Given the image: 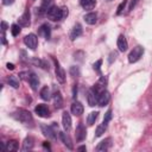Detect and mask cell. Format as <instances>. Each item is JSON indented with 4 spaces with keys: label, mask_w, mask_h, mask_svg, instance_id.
<instances>
[{
    "label": "cell",
    "mask_w": 152,
    "mask_h": 152,
    "mask_svg": "<svg viewBox=\"0 0 152 152\" xmlns=\"http://www.w3.org/2000/svg\"><path fill=\"white\" fill-rule=\"evenodd\" d=\"M6 66H7L8 70H13V69H14V64H13V63H7Z\"/></svg>",
    "instance_id": "41"
},
{
    "label": "cell",
    "mask_w": 152,
    "mask_h": 152,
    "mask_svg": "<svg viewBox=\"0 0 152 152\" xmlns=\"http://www.w3.org/2000/svg\"><path fill=\"white\" fill-rule=\"evenodd\" d=\"M30 17H31L30 11H28V10H26V11H25L20 17H19V19H18L19 25H20V26H24V27L30 26V24H31V21H30Z\"/></svg>",
    "instance_id": "9"
},
{
    "label": "cell",
    "mask_w": 152,
    "mask_h": 152,
    "mask_svg": "<svg viewBox=\"0 0 152 152\" xmlns=\"http://www.w3.org/2000/svg\"><path fill=\"white\" fill-rule=\"evenodd\" d=\"M109 100H110V95H109V93L104 89V90H102V91L99 94L97 104H99L100 107H103V106H106V104L109 102Z\"/></svg>",
    "instance_id": "8"
},
{
    "label": "cell",
    "mask_w": 152,
    "mask_h": 152,
    "mask_svg": "<svg viewBox=\"0 0 152 152\" xmlns=\"http://www.w3.org/2000/svg\"><path fill=\"white\" fill-rule=\"evenodd\" d=\"M39 95H40V97L44 100V101H49L50 99H51V94H50V89L48 88V87H43L42 89H40V93H39Z\"/></svg>",
    "instance_id": "25"
},
{
    "label": "cell",
    "mask_w": 152,
    "mask_h": 152,
    "mask_svg": "<svg viewBox=\"0 0 152 152\" xmlns=\"http://www.w3.org/2000/svg\"><path fill=\"white\" fill-rule=\"evenodd\" d=\"M1 43H2V44H6V37H5V32H2V34H1Z\"/></svg>",
    "instance_id": "42"
},
{
    "label": "cell",
    "mask_w": 152,
    "mask_h": 152,
    "mask_svg": "<svg viewBox=\"0 0 152 152\" xmlns=\"http://www.w3.org/2000/svg\"><path fill=\"white\" fill-rule=\"evenodd\" d=\"M144 53V48L140 46V45H137L135 48H133V50L129 52L128 55V62L129 63H135L140 59V57L142 56Z\"/></svg>",
    "instance_id": "3"
},
{
    "label": "cell",
    "mask_w": 152,
    "mask_h": 152,
    "mask_svg": "<svg viewBox=\"0 0 152 152\" xmlns=\"http://www.w3.org/2000/svg\"><path fill=\"white\" fill-rule=\"evenodd\" d=\"M101 64H102V59L96 61V62L94 63V65H93L94 70H95V71H97V72H100V71H101Z\"/></svg>",
    "instance_id": "33"
},
{
    "label": "cell",
    "mask_w": 152,
    "mask_h": 152,
    "mask_svg": "<svg viewBox=\"0 0 152 152\" xmlns=\"http://www.w3.org/2000/svg\"><path fill=\"white\" fill-rule=\"evenodd\" d=\"M43 146H44L45 148H48V150H50V144H49V142H44V144H43Z\"/></svg>",
    "instance_id": "43"
},
{
    "label": "cell",
    "mask_w": 152,
    "mask_h": 152,
    "mask_svg": "<svg viewBox=\"0 0 152 152\" xmlns=\"http://www.w3.org/2000/svg\"><path fill=\"white\" fill-rule=\"evenodd\" d=\"M81 34H82V26H81V24H75L74 27H72L71 31H70L69 38H70L71 40H75V39L78 38Z\"/></svg>",
    "instance_id": "14"
},
{
    "label": "cell",
    "mask_w": 152,
    "mask_h": 152,
    "mask_svg": "<svg viewBox=\"0 0 152 152\" xmlns=\"http://www.w3.org/2000/svg\"><path fill=\"white\" fill-rule=\"evenodd\" d=\"M34 112L40 118H50V110H49L46 104H43V103L37 104L36 108H34Z\"/></svg>",
    "instance_id": "7"
},
{
    "label": "cell",
    "mask_w": 152,
    "mask_h": 152,
    "mask_svg": "<svg viewBox=\"0 0 152 152\" xmlns=\"http://www.w3.org/2000/svg\"><path fill=\"white\" fill-rule=\"evenodd\" d=\"M110 145H112V138H106L104 140L99 142V145L96 146V151L97 152H106L109 150Z\"/></svg>",
    "instance_id": "11"
},
{
    "label": "cell",
    "mask_w": 152,
    "mask_h": 152,
    "mask_svg": "<svg viewBox=\"0 0 152 152\" xmlns=\"http://www.w3.org/2000/svg\"><path fill=\"white\" fill-rule=\"evenodd\" d=\"M38 34L39 36H43L45 39H49L50 36H51V28L48 24H43L39 28H38Z\"/></svg>",
    "instance_id": "17"
},
{
    "label": "cell",
    "mask_w": 152,
    "mask_h": 152,
    "mask_svg": "<svg viewBox=\"0 0 152 152\" xmlns=\"http://www.w3.org/2000/svg\"><path fill=\"white\" fill-rule=\"evenodd\" d=\"M80 4L84 10H93L96 5V0H80Z\"/></svg>",
    "instance_id": "23"
},
{
    "label": "cell",
    "mask_w": 152,
    "mask_h": 152,
    "mask_svg": "<svg viewBox=\"0 0 152 152\" xmlns=\"http://www.w3.org/2000/svg\"><path fill=\"white\" fill-rule=\"evenodd\" d=\"M53 6L52 5V0H43L42 1V6L39 8V13H43V12H48V10Z\"/></svg>",
    "instance_id": "27"
},
{
    "label": "cell",
    "mask_w": 152,
    "mask_h": 152,
    "mask_svg": "<svg viewBox=\"0 0 152 152\" xmlns=\"http://www.w3.org/2000/svg\"><path fill=\"white\" fill-rule=\"evenodd\" d=\"M70 109H71V113H72L74 115H76V116L82 115V114H83V110H84L83 104H82L80 101H75V102H72Z\"/></svg>",
    "instance_id": "13"
},
{
    "label": "cell",
    "mask_w": 152,
    "mask_h": 152,
    "mask_svg": "<svg viewBox=\"0 0 152 152\" xmlns=\"http://www.w3.org/2000/svg\"><path fill=\"white\" fill-rule=\"evenodd\" d=\"M69 74H70L72 77H78V76H81V69H80V66H77V65L70 66Z\"/></svg>",
    "instance_id": "29"
},
{
    "label": "cell",
    "mask_w": 152,
    "mask_h": 152,
    "mask_svg": "<svg viewBox=\"0 0 152 152\" xmlns=\"http://www.w3.org/2000/svg\"><path fill=\"white\" fill-rule=\"evenodd\" d=\"M76 94H77V86L74 84V88H72V99H76Z\"/></svg>",
    "instance_id": "38"
},
{
    "label": "cell",
    "mask_w": 152,
    "mask_h": 152,
    "mask_svg": "<svg viewBox=\"0 0 152 152\" xmlns=\"http://www.w3.org/2000/svg\"><path fill=\"white\" fill-rule=\"evenodd\" d=\"M116 57H118V52H116V51H112V52L109 53L108 62H109V63H113V62L116 59Z\"/></svg>",
    "instance_id": "35"
},
{
    "label": "cell",
    "mask_w": 152,
    "mask_h": 152,
    "mask_svg": "<svg viewBox=\"0 0 152 152\" xmlns=\"http://www.w3.org/2000/svg\"><path fill=\"white\" fill-rule=\"evenodd\" d=\"M126 4H127V0H124L119 6H118V10H116V14H121L122 13V11H124V8H125V6H126Z\"/></svg>",
    "instance_id": "34"
},
{
    "label": "cell",
    "mask_w": 152,
    "mask_h": 152,
    "mask_svg": "<svg viewBox=\"0 0 152 152\" xmlns=\"http://www.w3.org/2000/svg\"><path fill=\"white\" fill-rule=\"evenodd\" d=\"M139 0H132L131 1V5H129V8H128V11H132L134 7H135V5H137V2H138Z\"/></svg>",
    "instance_id": "37"
},
{
    "label": "cell",
    "mask_w": 152,
    "mask_h": 152,
    "mask_svg": "<svg viewBox=\"0 0 152 152\" xmlns=\"http://www.w3.org/2000/svg\"><path fill=\"white\" fill-rule=\"evenodd\" d=\"M6 30H7V24H6V21H1V31L5 32Z\"/></svg>",
    "instance_id": "39"
},
{
    "label": "cell",
    "mask_w": 152,
    "mask_h": 152,
    "mask_svg": "<svg viewBox=\"0 0 152 152\" xmlns=\"http://www.w3.org/2000/svg\"><path fill=\"white\" fill-rule=\"evenodd\" d=\"M68 14H69V11H68L66 7L59 8V7H57V6H51V7L48 10V12H46L48 18H49L50 20H52V21L62 20L63 18L68 17Z\"/></svg>",
    "instance_id": "1"
},
{
    "label": "cell",
    "mask_w": 152,
    "mask_h": 152,
    "mask_svg": "<svg viewBox=\"0 0 152 152\" xmlns=\"http://www.w3.org/2000/svg\"><path fill=\"white\" fill-rule=\"evenodd\" d=\"M12 116H13L15 120H18L19 122L24 124V125H27V126L30 125V126H32V124H33V118H32L31 113H30L28 110H26V109H23V108L17 109L14 113H12Z\"/></svg>",
    "instance_id": "2"
},
{
    "label": "cell",
    "mask_w": 152,
    "mask_h": 152,
    "mask_svg": "<svg viewBox=\"0 0 152 152\" xmlns=\"http://www.w3.org/2000/svg\"><path fill=\"white\" fill-rule=\"evenodd\" d=\"M116 45H118V49H119V51H121V52H125V51L128 49V43H127V40H126V37H125L124 34H120V36L118 37V42H116Z\"/></svg>",
    "instance_id": "15"
},
{
    "label": "cell",
    "mask_w": 152,
    "mask_h": 152,
    "mask_svg": "<svg viewBox=\"0 0 152 152\" xmlns=\"http://www.w3.org/2000/svg\"><path fill=\"white\" fill-rule=\"evenodd\" d=\"M11 33L13 37H17L20 33V25L19 24H13L11 26Z\"/></svg>",
    "instance_id": "31"
},
{
    "label": "cell",
    "mask_w": 152,
    "mask_h": 152,
    "mask_svg": "<svg viewBox=\"0 0 152 152\" xmlns=\"http://www.w3.org/2000/svg\"><path fill=\"white\" fill-rule=\"evenodd\" d=\"M59 138H61V140L63 141V144H64L69 150H72V142H71L70 138L66 135V133H64V132H59Z\"/></svg>",
    "instance_id": "22"
},
{
    "label": "cell",
    "mask_w": 152,
    "mask_h": 152,
    "mask_svg": "<svg viewBox=\"0 0 152 152\" xmlns=\"http://www.w3.org/2000/svg\"><path fill=\"white\" fill-rule=\"evenodd\" d=\"M53 62H55V72H56V78H57V81H58L59 83H64V82H65V71H64V69L61 66L59 62H58L56 58H53Z\"/></svg>",
    "instance_id": "4"
},
{
    "label": "cell",
    "mask_w": 152,
    "mask_h": 152,
    "mask_svg": "<svg viewBox=\"0 0 152 152\" xmlns=\"http://www.w3.org/2000/svg\"><path fill=\"white\" fill-rule=\"evenodd\" d=\"M83 19H84V21H86L88 25H94V24L97 21V14L94 13V12H89V13L84 14Z\"/></svg>",
    "instance_id": "19"
},
{
    "label": "cell",
    "mask_w": 152,
    "mask_h": 152,
    "mask_svg": "<svg viewBox=\"0 0 152 152\" xmlns=\"http://www.w3.org/2000/svg\"><path fill=\"white\" fill-rule=\"evenodd\" d=\"M87 137V129L83 126V124H78L76 127V140L77 141H82L84 140Z\"/></svg>",
    "instance_id": "10"
},
{
    "label": "cell",
    "mask_w": 152,
    "mask_h": 152,
    "mask_svg": "<svg viewBox=\"0 0 152 152\" xmlns=\"http://www.w3.org/2000/svg\"><path fill=\"white\" fill-rule=\"evenodd\" d=\"M106 129H107V125H104V124L99 125V126L96 127V131H95V137H96V138H97V137H101V135L106 132Z\"/></svg>",
    "instance_id": "30"
},
{
    "label": "cell",
    "mask_w": 152,
    "mask_h": 152,
    "mask_svg": "<svg viewBox=\"0 0 152 152\" xmlns=\"http://www.w3.org/2000/svg\"><path fill=\"white\" fill-rule=\"evenodd\" d=\"M19 75H20V77H21V78H24V80L28 81V77H30V72H28V71H23V72H20Z\"/></svg>",
    "instance_id": "36"
},
{
    "label": "cell",
    "mask_w": 152,
    "mask_h": 152,
    "mask_svg": "<svg viewBox=\"0 0 152 152\" xmlns=\"http://www.w3.org/2000/svg\"><path fill=\"white\" fill-rule=\"evenodd\" d=\"M107 1H112V0H107Z\"/></svg>",
    "instance_id": "45"
},
{
    "label": "cell",
    "mask_w": 152,
    "mask_h": 152,
    "mask_svg": "<svg viewBox=\"0 0 152 152\" xmlns=\"http://www.w3.org/2000/svg\"><path fill=\"white\" fill-rule=\"evenodd\" d=\"M62 124H63V127L66 132L71 129V116L68 112H64L62 114Z\"/></svg>",
    "instance_id": "16"
},
{
    "label": "cell",
    "mask_w": 152,
    "mask_h": 152,
    "mask_svg": "<svg viewBox=\"0 0 152 152\" xmlns=\"http://www.w3.org/2000/svg\"><path fill=\"white\" fill-rule=\"evenodd\" d=\"M33 138L32 137H27V138H25V140H24V142H23V147H21V150L23 151H30V150H32L33 148Z\"/></svg>",
    "instance_id": "21"
},
{
    "label": "cell",
    "mask_w": 152,
    "mask_h": 152,
    "mask_svg": "<svg viewBox=\"0 0 152 152\" xmlns=\"http://www.w3.org/2000/svg\"><path fill=\"white\" fill-rule=\"evenodd\" d=\"M18 150V141L17 140H10L7 142V146H6V151L8 152H14Z\"/></svg>",
    "instance_id": "28"
},
{
    "label": "cell",
    "mask_w": 152,
    "mask_h": 152,
    "mask_svg": "<svg viewBox=\"0 0 152 152\" xmlns=\"http://www.w3.org/2000/svg\"><path fill=\"white\" fill-rule=\"evenodd\" d=\"M28 83L32 88V90H37L38 86H39V78L34 72H30V77H28Z\"/></svg>",
    "instance_id": "18"
},
{
    "label": "cell",
    "mask_w": 152,
    "mask_h": 152,
    "mask_svg": "<svg viewBox=\"0 0 152 152\" xmlns=\"http://www.w3.org/2000/svg\"><path fill=\"white\" fill-rule=\"evenodd\" d=\"M40 128H42V132H43V134L45 135V137H48L49 139H51V140H55L56 138H57V131L52 127V126H46V125H42L40 126Z\"/></svg>",
    "instance_id": "6"
},
{
    "label": "cell",
    "mask_w": 152,
    "mask_h": 152,
    "mask_svg": "<svg viewBox=\"0 0 152 152\" xmlns=\"http://www.w3.org/2000/svg\"><path fill=\"white\" fill-rule=\"evenodd\" d=\"M112 120V109H108L106 113H104V116H103V122L104 125H108V122Z\"/></svg>",
    "instance_id": "32"
},
{
    "label": "cell",
    "mask_w": 152,
    "mask_h": 152,
    "mask_svg": "<svg viewBox=\"0 0 152 152\" xmlns=\"http://www.w3.org/2000/svg\"><path fill=\"white\" fill-rule=\"evenodd\" d=\"M7 82H8V84H10L11 87H13V88H19V86H20L19 78H18L15 75H11V76H8Z\"/></svg>",
    "instance_id": "24"
},
{
    "label": "cell",
    "mask_w": 152,
    "mask_h": 152,
    "mask_svg": "<svg viewBox=\"0 0 152 152\" xmlns=\"http://www.w3.org/2000/svg\"><path fill=\"white\" fill-rule=\"evenodd\" d=\"M77 150H78V151H86L87 148H86V146H80Z\"/></svg>",
    "instance_id": "44"
},
{
    "label": "cell",
    "mask_w": 152,
    "mask_h": 152,
    "mask_svg": "<svg viewBox=\"0 0 152 152\" xmlns=\"http://www.w3.org/2000/svg\"><path fill=\"white\" fill-rule=\"evenodd\" d=\"M97 116H99V112H91V113H89L88 114V118H87V124L89 126H93L95 124Z\"/></svg>",
    "instance_id": "26"
},
{
    "label": "cell",
    "mask_w": 152,
    "mask_h": 152,
    "mask_svg": "<svg viewBox=\"0 0 152 152\" xmlns=\"http://www.w3.org/2000/svg\"><path fill=\"white\" fill-rule=\"evenodd\" d=\"M24 43L25 45L31 49V50H36L37 48V44H38V38L34 33H30V34H26L25 38H24Z\"/></svg>",
    "instance_id": "5"
},
{
    "label": "cell",
    "mask_w": 152,
    "mask_h": 152,
    "mask_svg": "<svg viewBox=\"0 0 152 152\" xmlns=\"http://www.w3.org/2000/svg\"><path fill=\"white\" fill-rule=\"evenodd\" d=\"M53 104L57 109L63 107V97H62V94L58 90L55 91V94H53Z\"/></svg>",
    "instance_id": "20"
},
{
    "label": "cell",
    "mask_w": 152,
    "mask_h": 152,
    "mask_svg": "<svg viewBox=\"0 0 152 152\" xmlns=\"http://www.w3.org/2000/svg\"><path fill=\"white\" fill-rule=\"evenodd\" d=\"M87 99H88V103L90 107H94L95 104H97V99H99V95L97 93L91 88L88 90V95H87Z\"/></svg>",
    "instance_id": "12"
},
{
    "label": "cell",
    "mask_w": 152,
    "mask_h": 152,
    "mask_svg": "<svg viewBox=\"0 0 152 152\" xmlns=\"http://www.w3.org/2000/svg\"><path fill=\"white\" fill-rule=\"evenodd\" d=\"M14 2V0H2V4L5 6H8V5H12Z\"/></svg>",
    "instance_id": "40"
}]
</instances>
